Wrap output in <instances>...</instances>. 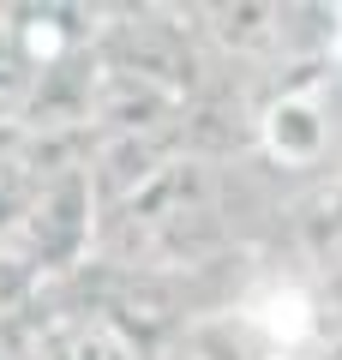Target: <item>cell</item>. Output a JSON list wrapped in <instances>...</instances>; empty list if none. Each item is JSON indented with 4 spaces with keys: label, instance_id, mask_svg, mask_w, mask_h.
<instances>
[{
    "label": "cell",
    "instance_id": "6da1fadb",
    "mask_svg": "<svg viewBox=\"0 0 342 360\" xmlns=\"http://www.w3.org/2000/svg\"><path fill=\"white\" fill-rule=\"evenodd\" d=\"M151 360H258V348H253V336H246L241 319L198 312V319H186L163 348H151Z\"/></svg>",
    "mask_w": 342,
    "mask_h": 360
},
{
    "label": "cell",
    "instance_id": "3957f363",
    "mask_svg": "<svg viewBox=\"0 0 342 360\" xmlns=\"http://www.w3.org/2000/svg\"><path fill=\"white\" fill-rule=\"evenodd\" d=\"M336 72H342V6H336Z\"/></svg>",
    "mask_w": 342,
    "mask_h": 360
},
{
    "label": "cell",
    "instance_id": "7a4b0ae2",
    "mask_svg": "<svg viewBox=\"0 0 342 360\" xmlns=\"http://www.w3.org/2000/svg\"><path fill=\"white\" fill-rule=\"evenodd\" d=\"M42 295H49V276L37 270V258H30L18 240L0 234V324L18 319V312H30Z\"/></svg>",
    "mask_w": 342,
    "mask_h": 360
}]
</instances>
